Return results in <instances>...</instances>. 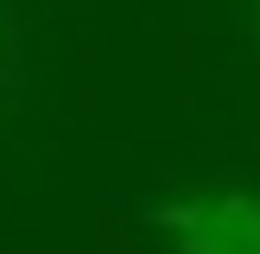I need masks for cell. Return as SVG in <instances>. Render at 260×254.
Instances as JSON below:
<instances>
[{"instance_id":"cell-1","label":"cell","mask_w":260,"mask_h":254,"mask_svg":"<svg viewBox=\"0 0 260 254\" xmlns=\"http://www.w3.org/2000/svg\"><path fill=\"white\" fill-rule=\"evenodd\" d=\"M178 254H260V197L248 190H210V197L165 210Z\"/></svg>"}]
</instances>
